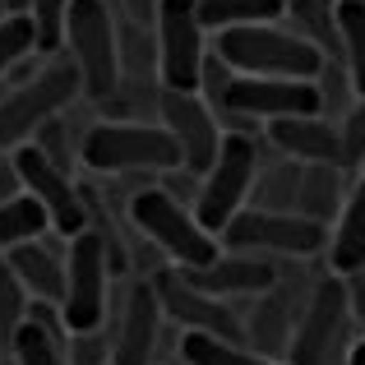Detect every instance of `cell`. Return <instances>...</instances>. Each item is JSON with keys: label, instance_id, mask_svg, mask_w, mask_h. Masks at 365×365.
<instances>
[{"label": "cell", "instance_id": "cell-32", "mask_svg": "<svg viewBox=\"0 0 365 365\" xmlns=\"http://www.w3.org/2000/svg\"><path fill=\"white\" fill-rule=\"evenodd\" d=\"M361 158H365V98H356L342 116V162L361 167Z\"/></svg>", "mask_w": 365, "mask_h": 365}, {"label": "cell", "instance_id": "cell-6", "mask_svg": "<svg viewBox=\"0 0 365 365\" xmlns=\"http://www.w3.org/2000/svg\"><path fill=\"white\" fill-rule=\"evenodd\" d=\"M255 171H259V143H255V134H245V130L222 134V148H217L213 167L199 176V199H195V217L213 236H222V227L250 204Z\"/></svg>", "mask_w": 365, "mask_h": 365}, {"label": "cell", "instance_id": "cell-2", "mask_svg": "<svg viewBox=\"0 0 365 365\" xmlns=\"http://www.w3.org/2000/svg\"><path fill=\"white\" fill-rule=\"evenodd\" d=\"M130 227L176 268H199L222 255V241L195 217V204L176 199L162 180L130 195Z\"/></svg>", "mask_w": 365, "mask_h": 365}, {"label": "cell", "instance_id": "cell-27", "mask_svg": "<svg viewBox=\"0 0 365 365\" xmlns=\"http://www.w3.org/2000/svg\"><path fill=\"white\" fill-rule=\"evenodd\" d=\"M338 37H342V65L351 74L356 98H365V0H338Z\"/></svg>", "mask_w": 365, "mask_h": 365}, {"label": "cell", "instance_id": "cell-14", "mask_svg": "<svg viewBox=\"0 0 365 365\" xmlns=\"http://www.w3.org/2000/svg\"><path fill=\"white\" fill-rule=\"evenodd\" d=\"M153 287H158V296H162V310H167L180 329H199V333H217V338H227V342H245V324H241V314H236V305L199 292L176 264H162L158 273H153Z\"/></svg>", "mask_w": 365, "mask_h": 365}, {"label": "cell", "instance_id": "cell-10", "mask_svg": "<svg viewBox=\"0 0 365 365\" xmlns=\"http://www.w3.org/2000/svg\"><path fill=\"white\" fill-rule=\"evenodd\" d=\"M158 79L162 88H180V93H199V74H204V56H208V28L199 19V0H158Z\"/></svg>", "mask_w": 365, "mask_h": 365}, {"label": "cell", "instance_id": "cell-5", "mask_svg": "<svg viewBox=\"0 0 365 365\" xmlns=\"http://www.w3.org/2000/svg\"><path fill=\"white\" fill-rule=\"evenodd\" d=\"M116 5L111 0H70L65 19V51L79 65L83 102L102 107L120 88V42H116Z\"/></svg>", "mask_w": 365, "mask_h": 365}, {"label": "cell", "instance_id": "cell-37", "mask_svg": "<svg viewBox=\"0 0 365 365\" xmlns=\"http://www.w3.org/2000/svg\"><path fill=\"white\" fill-rule=\"evenodd\" d=\"M361 171H365V158H361Z\"/></svg>", "mask_w": 365, "mask_h": 365}, {"label": "cell", "instance_id": "cell-36", "mask_svg": "<svg viewBox=\"0 0 365 365\" xmlns=\"http://www.w3.org/2000/svg\"><path fill=\"white\" fill-rule=\"evenodd\" d=\"M347 365H365V338L351 342V351H347Z\"/></svg>", "mask_w": 365, "mask_h": 365}, {"label": "cell", "instance_id": "cell-33", "mask_svg": "<svg viewBox=\"0 0 365 365\" xmlns=\"http://www.w3.org/2000/svg\"><path fill=\"white\" fill-rule=\"evenodd\" d=\"M70 365H107V338H102V329L70 333Z\"/></svg>", "mask_w": 365, "mask_h": 365}, {"label": "cell", "instance_id": "cell-26", "mask_svg": "<svg viewBox=\"0 0 365 365\" xmlns=\"http://www.w3.org/2000/svg\"><path fill=\"white\" fill-rule=\"evenodd\" d=\"M51 232V217H46V208L37 204V195H14L0 204V255H9L14 245L33 241V236H46Z\"/></svg>", "mask_w": 365, "mask_h": 365}, {"label": "cell", "instance_id": "cell-22", "mask_svg": "<svg viewBox=\"0 0 365 365\" xmlns=\"http://www.w3.org/2000/svg\"><path fill=\"white\" fill-rule=\"evenodd\" d=\"M342 199H347L342 162H301V199H296V213L329 227L338 217Z\"/></svg>", "mask_w": 365, "mask_h": 365}, {"label": "cell", "instance_id": "cell-23", "mask_svg": "<svg viewBox=\"0 0 365 365\" xmlns=\"http://www.w3.org/2000/svg\"><path fill=\"white\" fill-rule=\"evenodd\" d=\"M296 199H301V162L282 158L277 162H259L255 185H250V208H268V213H296Z\"/></svg>", "mask_w": 365, "mask_h": 365}, {"label": "cell", "instance_id": "cell-20", "mask_svg": "<svg viewBox=\"0 0 365 365\" xmlns=\"http://www.w3.org/2000/svg\"><path fill=\"white\" fill-rule=\"evenodd\" d=\"M5 259L33 301H56V305L65 301V250H56L46 236H33V241L14 245Z\"/></svg>", "mask_w": 365, "mask_h": 365}, {"label": "cell", "instance_id": "cell-11", "mask_svg": "<svg viewBox=\"0 0 365 365\" xmlns=\"http://www.w3.org/2000/svg\"><path fill=\"white\" fill-rule=\"evenodd\" d=\"M9 158H14V167H19L24 190H28V195H37V204L46 208L51 232L61 236V241H74V236L88 227V199H83V185L74 180V171L56 167V162L46 158L33 139L19 143Z\"/></svg>", "mask_w": 365, "mask_h": 365}, {"label": "cell", "instance_id": "cell-24", "mask_svg": "<svg viewBox=\"0 0 365 365\" xmlns=\"http://www.w3.org/2000/svg\"><path fill=\"white\" fill-rule=\"evenodd\" d=\"M180 361L185 365H282L264 356V351L245 347V342H227L217 333H199V329L180 333Z\"/></svg>", "mask_w": 365, "mask_h": 365}, {"label": "cell", "instance_id": "cell-4", "mask_svg": "<svg viewBox=\"0 0 365 365\" xmlns=\"http://www.w3.org/2000/svg\"><path fill=\"white\" fill-rule=\"evenodd\" d=\"M79 98H83V79H79V65L70 61V51L46 56L33 79L14 83L0 98V153L28 143L37 134V125L51 120L56 111L74 107Z\"/></svg>", "mask_w": 365, "mask_h": 365}, {"label": "cell", "instance_id": "cell-28", "mask_svg": "<svg viewBox=\"0 0 365 365\" xmlns=\"http://www.w3.org/2000/svg\"><path fill=\"white\" fill-rule=\"evenodd\" d=\"M83 134H88V130H83ZM83 134H74V130H70V116H65V111H56L51 120H42V125H37L33 143H37V148H42V153H46L51 162H56V167L74 171V167H79Z\"/></svg>", "mask_w": 365, "mask_h": 365}, {"label": "cell", "instance_id": "cell-34", "mask_svg": "<svg viewBox=\"0 0 365 365\" xmlns=\"http://www.w3.org/2000/svg\"><path fill=\"white\" fill-rule=\"evenodd\" d=\"M347 296H351V324H356L361 338H365V268L361 273H347Z\"/></svg>", "mask_w": 365, "mask_h": 365}, {"label": "cell", "instance_id": "cell-18", "mask_svg": "<svg viewBox=\"0 0 365 365\" xmlns=\"http://www.w3.org/2000/svg\"><path fill=\"white\" fill-rule=\"evenodd\" d=\"M264 139L273 143L282 158L296 162H342V120L319 116H277L264 120ZM347 167V162H342Z\"/></svg>", "mask_w": 365, "mask_h": 365}, {"label": "cell", "instance_id": "cell-35", "mask_svg": "<svg viewBox=\"0 0 365 365\" xmlns=\"http://www.w3.org/2000/svg\"><path fill=\"white\" fill-rule=\"evenodd\" d=\"M14 195H24V180H19V167H14V158H0V204L5 199H14Z\"/></svg>", "mask_w": 365, "mask_h": 365}, {"label": "cell", "instance_id": "cell-7", "mask_svg": "<svg viewBox=\"0 0 365 365\" xmlns=\"http://www.w3.org/2000/svg\"><path fill=\"white\" fill-rule=\"evenodd\" d=\"M111 245L102 232L83 227L74 241H65V301L61 314L70 333H88L107 324V292H111Z\"/></svg>", "mask_w": 365, "mask_h": 365}, {"label": "cell", "instance_id": "cell-25", "mask_svg": "<svg viewBox=\"0 0 365 365\" xmlns=\"http://www.w3.org/2000/svg\"><path fill=\"white\" fill-rule=\"evenodd\" d=\"M199 19L208 33L241 24H277L287 19V0H199Z\"/></svg>", "mask_w": 365, "mask_h": 365}, {"label": "cell", "instance_id": "cell-31", "mask_svg": "<svg viewBox=\"0 0 365 365\" xmlns=\"http://www.w3.org/2000/svg\"><path fill=\"white\" fill-rule=\"evenodd\" d=\"M28 56H37V33H33V19L19 9V14L0 19V79H5L19 61H28Z\"/></svg>", "mask_w": 365, "mask_h": 365}, {"label": "cell", "instance_id": "cell-9", "mask_svg": "<svg viewBox=\"0 0 365 365\" xmlns=\"http://www.w3.org/2000/svg\"><path fill=\"white\" fill-rule=\"evenodd\" d=\"M351 333V296H347V277L333 273L324 264V273L314 277L310 296H305V310L296 319V333H292V347H287V361L292 365H314L319 356L338 347H351L356 338Z\"/></svg>", "mask_w": 365, "mask_h": 365}, {"label": "cell", "instance_id": "cell-8", "mask_svg": "<svg viewBox=\"0 0 365 365\" xmlns=\"http://www.w3.org/2000/svg\"><path fill=\"white\" fill-rule=\"evenodd\" d=\"M227 250H250L268 259H314L329 250V227L305 213H268V208H241L217 236Z\"/></svg>", "mask_w": 365, "mask_h": 365}, {"label": "cell", "instance_id": "cell-29", "mask_svg": "<svg viewBox=\"0 0 365 365\" xmlns=\"http://www.w3.org/2000/svg\"><path fill=\"white\" fill-rule=\"evenodd\" d=\"M28 305H33L28 287L19 282V273L9 268V259H0V347L5 351H9V342H14L19 324L28 319Z\"/></svg>", "mask_w": 365, "mask_h": 365}, {"label": "cell", "instance_id": "cell-21", "mask_svg": "<svg viewBox=\"0 0 365 365\" xmlns=\"http://www.w3.org/2000/svg\"><path fill=\"white\" fill-rule=\"evenodd\" d=\"M329 268L342 277L365 268V171L347 190V199H342L338 217L329 227Z\"/></svg>", "mask_w": 365, "mask_h": 365}, {"label": "cell", "instance_id": "cell-1", "mask_svg": "<svg viewBox=\"0 0 365 365\" xmlns=\"http://www.w3.org/2000/svg\"><path fill=\"white\" fill-rule=\"evenodd\" d=\"M79 162L98 176H162L180 167V143L162 120H93Z\"/></svg>", "mask_w": 365, "mask_h": 365}, {"label": "cell", "instance_id": "cell-12", "mask_svg": "<svg viewBox=\"0 0 365 365\" xmlns=\"http://www.w3.org/2000/svg\"><path fill=\"white\" fill-rule=\"evenodd\" d=\"M324 98L314 79H282V74H236L222 102V120L227 116H245V120H277V116H319Z\"/></svg>", "mask_w": 365, "mask_h": 365}, {"label": "cell", "instance_id": "cell-15", "mask_svg": "<svg viewBox=\"0 0 365 365\" xmlns=\"http://www.w3.org/2000/svg\"><path fill=\"white\" fill-rule=\"evenodd\" d=\"M162 296L153 287V277L130 282L120 305V324L111 333V365H153L158 356V338H162Z\"/></svg>", "mask_w": 365, "mask_h": 365}, {"label": "cell", "instance_id": "cell-30", "mask_svg": "<svg viewBox=\"0 0 365 365\" xmlns=\"http://www.w3.org/2000/svg\"><path fill=\"white\" fill-rule=\"evenodd\" d=\"M24 14L33 19L37 56H56V51H65V19H70V0H28Z\"/></svg>", "mask_w": 365, "mask_h": 365}, {"label": "cell", "instance_id": "cell-16", "mask_svg": "<svg viewBox=\"0 0 365 365\" xmlns=\"http://www.w3.org/2000/svg\"><path fill=\"white\" fill-rule=\"evenodd\" d=\"M199 292L217 296V301H250V296L268 292V287L282 277V268L273 264L268 255H250V250H227L213 259V264H199V268H180Z\"/></svg>", "mask_w": 365, "mask_h": 365}, {"label": "cell", "instance_id": "cell-17", "mask_svg": "<svg viewBox=\"0 0 365 365\" xmlns=\"http://www.w3.org/2000/svg\"><path fill=\"white\" fill-rule=\"evenodd\" d=\"M301 310H305V301H296L292 277L282 273L268 292L250 296V319H241L245 324V347L264 351V356H273V361H287V347H292Z\"/></svg>", "mask_w": 365, "mask_h": 365}, {"label": "cell", "instance_id": "cell-13", "mask_svg": "<svg viewBox=\"0 0 365 365\" xmlns=\"http://www.w3.org/2000/svg\"><path fill=\"white\" fill-rule=\"evenodd\" d=\"M158 120L171 130V139L180 143V167L204 176L213 167L217 148H222V116L208 107L199 93H180V88H162L158 98Z\"/></svg>", "mask_w": 365, "mask_h": 365}, {"label": "cell", "instance_id": "cell-3", "mask_svg": "<svg viewBox=\"0 0 365 365\" xmlns=\"http://www.w3.org/2000/svg\"><path fill=\"white\" fill-rule=\"evenodd\" d=\"M213 51L236 74H282V79H314L324 70V61H329L310 37H301L296 28H277V24L222 28Z\"/></svg>", "mask_w": 365, "mask_h": 365}, {"label": "cell", "instance_id": "cell-19", "mask_svg": "<svg viewBox=\"0 0 365 365\" xmlns=\"http://www.w3.org/2000/svg\"><path fill=\"white\" fill-rule=\"evenodd\" d=\"M9 361L14 365H70V324H65L56 301L28 305V319L19 324L14 342H9Z\"/></svg>", "mask_w": 365, "mask_h": 365}]
</instances>
